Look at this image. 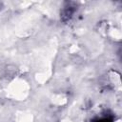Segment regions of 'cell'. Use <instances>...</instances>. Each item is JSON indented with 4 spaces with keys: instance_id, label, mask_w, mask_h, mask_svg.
Returning <instances> with one entry per match:
<instances>
[{
    "instance_id": "1",
    "label": "cell",
    "mask_w": 122,
    "mask_h": 122,
    "mask_svg": "<svg viewBox=\"0 0 122 122\" xmlns=\"http://www.w3.org/2000/svg\"><path fill=\"white\" fill-rule=\"evenodd\" d=\"M112 121H113V116L112 114L104 115L102 117H97L93 120V122H112Z\"/></svg>"
}]
</instances>
